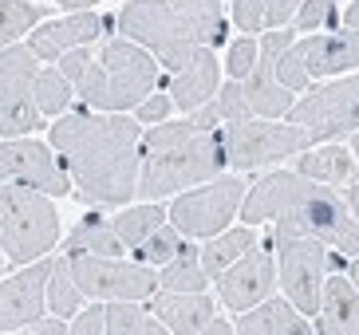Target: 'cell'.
I'll return each instance as SVG.
<instances>
[{
  "mask_svg": "<svg viewBox=\"0 0 359 335\" xmlns=\"http://www.w3.org/2000/svg\"><path fill=\"white\" fill-rule=\"evenodd\" d=\"M351 284H355V288H359V261L351 264Z\"/></svg>",
  "mask_w": 359,
  "mask_h": 335,
  "instance_id": "cell-43",
  "label": "cell"
},
{
  "mask_svg": "<svg viewBox=\"0 0 359 335\" xmlns=\"http://www.w3.org/2000/svg\"><path fill=\"white\" fill-rule=\"evenodd\" d=\"M249 99H245V87L241 79H233L229 87H222V95L213 99V103H201L198 111H194L190 123L194 126H217V123H245L249 118Z\"/></svg>",
  "mask_w": 359,
  "mask_h": 335,
  "instance_id": "cell-25",
  "label": "cell"
},
{
  "mask_svg": "<svg viewBox=\"0 0 359 335\" xmlns=\"http://www.w3.org/2000/svg\"><path fill=\"white\" fill-rule=\"evenodd\" d=\"M288 118L308 126V130H316V138L355 130L359 126V75L308 91V99H296L288 107Z\"/></svg>",
  "mask_w": 359,
  "mask_h": 335,
  "instance_id": "cell-13",
  "label": "cell"
},
{
  "mask_svg": "<svg viewBox=\"0 0 359 335\" xmlns=\"http://www.w3.org/2000/svg\"><path fill=\"white\" fill-rule=\"evenodd\" d=\"M276 249H280V280L285 292L304 315L320 312V292H324V273H327V252L320 241L300 237V233L276 229Z\"/></svg>",
  "mask_w": 359,
  "mask_h": 335,
  "instance_id": "cell-10",
  "label": "cell"
},
{
  "mask_svg": "<svg viewBox=\"0 0 359 335\" xmlns=\"http://www.w3.org/2000/svg\"><path fill=\"white\" fill-rule=\"evenodd\" d=\"M351 146H355V154H359V130H355V138H351Z\"/></svg>",
  "mask_w": 359,
  "mask_h": 335,
  "instance_id": "cell-46",
  "label": "cell"
},
{
  "mask_svg": "<svg viewBox=\"0 0 359 335\" xmlns=\"http://www.w3.org/2000/svg\"><path fill=\"white\" fill-rule=\"evenodd\" d=\"M75 335H95V331H107V308H87L79 320L72 324Z\"/></svg>",
  "mask_w": 359,
  "mask_h": 335,
  "instance_id": "cell-38",
  "label": "cell"
},
{
  "mask_svg": "<svg viewBox=\"0 0 359 335\" xmlns=\"http://www.w3.org/2000/svg\"><path fill=\"white\" fill-rule=\"evenodd\" d=\"M182 249H186L182 245V233L174 225H158V233L147 245H138V257H142V264H162V261H174Z\"/></svg>",
  "mask_w": 359,
  "mask_h": 335,
  "instance_id": "cell-34",
  "label": "cell"
},
{
  "mask_svg": "<svg viewBox=\"0 0 359 335\" xmlns=\"http://www.w3.org/2000/svg\"><path fill=\"white\" fill-rule=\"evenodd\" d=\"M79 284H75L72 261H55L52 276H48V304H52V315L67 320V315L79 312Z\"/></svg>",
  "mask_w": 359,
  "mask_h": 335,
  "instance_id": "cell-30",
  "label": "cell"
},
{
  "mask_svg": "<svg viewBox=\"0 0 359 335\" xmlns=\"http://www.w3.org/2000/svg\"><path fill=\"white\" fill-rule=\"evenodd\" d=\"M118 233V241L130 245V249H138V245H147L154 233H158V225H166V210L162 205H154V201H147L142 210H127L118 213V221H111Z\"/></svg>",
  "mask_w": 359,
  "mask_h": 335,
  "instance_id": "cell-27",
  "label": "cell"
},
{
  "mask_svg": "<svg viewBox=\"0 0 359 335\" xmlns=\"http://www.w3.org/2000/svg\"><path fill=\"white\" fill-rule=\"evenodd\" d=\"M332 16H336L332 0H300V8H296V28L300 32L320 28V24H327Z\"/></svg>",
  "mask_w": 359,
  "mask_h": 335,
  "instance_id": "cell-35",
  "label": "cell"
},
{
  "mask_svg": "<svg viewBox=\"0 0 359 335\" xmlns=\"http://www.w3.org/2000/svg\"><path fill=\"white\" fill-rule=\"evenodd\" d=\"M241 198H245V186L237 178H213L210 186L194 189V193H182L170 205L174 229L186 233V237H213V233H222L233 221Z\"/></svg>",
  "mask_w": 359,
  "mask_h": 335,
  "instance_id": "cell-12",
  "label": "cell"
},
{
  "mask_svg": "<svg viewBox=\"0 0 359 335\" xmlns=\"http://www.w3.org/2000/svg\"><path fill=\"white\" fill-rule=\"evenodd\" d=\"M40 16H43V4H16V0L0 4V48L12 43L16 36H24Z\"/></svg>",
  "mask_w": 359,
  "mask_h": 335,
  "instance_id": "cell-33",
  "label": "cell"
},
{
  "mask_svg": "<svg viewBox=\"0 0 359 335\" xmlns=\"http://www.w3.org/2000/svg\"><path fill=\"white\" fill-rule=\"evenodd\" d=\"M300 174L312 182H351L355 178V162L344 146H324V150H304L300 158Z\"/></svg>",
  "mask_w": 359,
  "mask_h": 335,
  "instance_id": "cell-26",
  "label": "cell"
},
{
  "mask_svg": "<svg viewBox=\"0 0 359 335\" xmlns=\"http://www.w3.org/2000/svg\"><path fill=\"white\" fill-rule=\"evenodd\" d=\"M344 67H359V28H348L339 36H312L304 43H288L285 55L276 60V79L280 87L296 91L312 75H332Z\"/></svg>",
  "mask_w": 359,
  "mask_h": 335,
  "instance_id": "cell-8",
  "label": "cell"
},
{
  "mask_svg": "<svg viewBox=\"0 0 359 335\" xmlns=\"http://www.w3.org/2000/svg\"><path fill=\"white\" fill-rule=\"evenodd\" d=\"M344 20H348V28H359V4H351V8H348V16H344Z\"/></svg>",
  "mask_w": 359,
  "mask_h": 335,
  "instance_id": "cell-41",
  "label": "cell"
},
{
  "mask_svg": "<svg viewBox=\"0 0 359 335\" xmlns=\"http://www.w3.org/2000/svg\"><path fill=\"white\" fill-rule=\"evenodd\" d=\"M276 221V229L312 237L339 252H359V221L327 186L304 174H269L245 198V225Z\"/></svg>",
  "mask_w": 359,
  "mask_h": 335,
  "instance_id": "cell-2",
  "label": "cell"
},
{
  "mask_svg": "<svg viewBox=\"0 0 359 335\" xmlns=\"http://www.w3.org/2000/svg\"><path fill=\"white\" fill-rule=\"evenodd\" d=\"M0 162L8 166V178H20L24 186H36L40 193H72V182L67 174L52 162L48 146L32 142V138H20V142H4L0 146Z\"/></svg>",
  "mask_w": 359,
  "mask_h": 335,
  "instance_id": "cell-18",
  "label": "cell"
},
{
  "mask_svg": "<svg viewBox=\"0 0 359 335\" xmlns=\"http://www.w3.org/2000/svg\"><path fill=\"white\" fill-rule=\"evenodd\" d=\"M107 331H115V335H158V331H166V324H162L158 315L150 320V312H142L135 300H111V308H107Z\"/></svg>",
  "mask_w": 359,
  "mask_h": 335,
  "instance_id": "cell-29",
  "label": "cell"
},
{
  "mask_svg": "<svg viewBox=\"0 0 359 335\" xmlns=\"http://www.w3.org/2000/svg\"><path fill=\"white\" fill-rule=\"evenodd\" d=\"M288 43H292V32H276V36H264L261 52H257L253 71L241 79L249 107H253L257 115H264V118L288 115V107H292V91L276 83V60L285 55Z\"/></svg>",
  "mask_w": 359,
  "mask_h": 335,
  "instance_id": "cell-14",
  "label": "cell"
},
{
  "mask_svg": "<svg viewBox=\"0 0 359 335\" xmlns=\"http://www.w3.org/2000/svg\"><path fill=\"white\" fill-rule=\"evenodd\" d=\"M4 178H8V166H4V162H0V182H4Z\"/></svg>",
  "mask_w": 359,
  "mask_h": 335,
  "instance_id": "cell-44",
  "label": "cell"
},
{
  "mask_svg": "<svg viewBox=\"0 0 359 335\" xmlns=\"http://www.w3.org/2000/svg\"><path fill=\"white\" fill-rule=\"evenodd\" d=\"M162 288H166V292H201V288H205V268H201L198 252L182 249L178 257L170 261V268L162 273Z\"/></svg>",
  "mask_w": 359,
  "mask_h": 335,
  "instance_id": "cell-31",
  "label": "cell"
},
{
  "mask_svg": "<svg viewBox=\"0 0 359 335\" xmlns=\"http://www.w3.org/2000/svg\"><path fill=\"white\" fill-rule=\"evenodd\" d=\"M64 75L75 91L99 111H123L138 107L154 91L158 60L154 52L130 40H103L95 48H75L64 55Z\"/></svg>",
  "mask_w": 359,
  "mask_h": 335,
  "instance_id": "cell-3",
  "label": "cell"
},
{
  "mask_svg": "<svg viewBox=\"0 0 359 335\" xmlns=\"http://www.w3.org/2000/svg\"><path fill=\"white\" fill-rule=\"evenodd\" d=\"M300 0H237L233 4V20L241 32H264L280 28L288 16H296Z\"/></svg>",
  "mask_w": 359,
  "mask_h": 335,
  "instance_id": "cell-23",
  "label": "cell"
},
{
  "mask_svg": "<svg viewBox=\"0 0 359 335\" xmlns=\"http://www.w3.org/2000/svg\"><path fill=\"white\" fill-rule=\"evenodd\" d=\"M72 252H95V257H123V241L111 221H83L75 225V233L67 237Z\"/></svg>",
  "mask_w": 359,
  "mask_h": 335,
  "instance_id": "cell-28",
  "label": "cell"
},
{
  "mask_svg": "<svg viewBox=\"0 0 359 335\" xmlns=\"http://www.w3.org/2000/svg\"><path fill=\"white\" fill-rule=\"evenodd\" d=\"M166 67H170V103L182 107V111H198L217 91L222 67H217L210 48H190V52L166 60Z\"/></svg>",
  "mask_w": 359,
  "mask_h": 335,
  "instance_id": "cell-15",
  "label": "cell"
},
{
  "mask_svg": "<svg viewBox=\"0 0 359 335\" xmlns=\"http://www.w3.org/2000/svg\"><path fill=\"white\" fill-rule=\"evenodd\" d=\"M217 288H222L225 308H233V312H245V308L261 304L264 296H269V288H273V257L253 245L245 257H237L217 276Z\"/></svg>",
  "mask_w": 359,
  "mask_h": 335,
  "instance_id": "cell-17",
  "label": "cell"
},
{
  "mask_svg": "<svg viewBox=\"0 0 359 335\" xmlns=\"http://www.w3.org/2000/svg\"><path fill=\"white\" fill-rule=\"evenodd\" d=\"M55 150L67 158L79 198L95 205H123L138 193L142 138L138 123L123 115H67L52 126Z\"/></svg>",
  "mask_w": 359,
  "mask_h": 335,
  "instance_id": "cell-1",
  "label": "cell"
},
{
  "mask_svg": "<svg viewBox=\"0 0 359 335\" xmlns=\"http://www.w3.org/2000/svg\"><path fill=\"white\" fill-rule=\"evenodd\" d=\"M36 60L32 48H8L0 52V135H28L43 126V111L36 107Z\"/></svg>",
  "mask_w": 359,
  "mask_h": 335,
  "instance_id": "cell-9",
  "label": "cell"
},
{
  "mask_svg": "<svg viewBox=\"0 0 359 335\" xmlns=\"http://www.w3.org/2000/svg\"><path fill=\"white\" fill-rule=\"evenodd\" d=\"M257 52H261V48H257L249 36H241V40L233 43V48H229V75H233V79H245V75L253 71Z\"/></svg>",
  "mask_w": 359,
  "mask_h": 335,
  "instance_id": "cell-36",
  "label": "cell"
},
{
  "mask_svg": "<svg viewBox=\"0 0 359 335\" xmlns=\"http://www.w3.org/2000/svg\"><path fill=\"white\" fill-rule=\"evenodd\" d=\"M170 95H150V99H142V103H138V118H142V123H162V118L170 115Z\"/></svg>",
  "mask_w": 359,
  "mask_h": 335,
  "instance_id": "cell-37",
  "label": "cell"
},
{
  "mask_svg": "<svg viewBox=\"0 0 359 335\" xmlns=\"http://www.w3.org/2000/svg\"><path fill=\"white\" fill-rule=\"evenodd\" d=\"M55 4H64V8H87V4H95V0H55Z\"/></svg>",
  "mask_w": 359,
  "mask_h": 335,
  "instance_id": "cell-42",
  "label": "cell"
},
{
  "mask_svg": "<svg viewBox=\"0 0 359 335\" xmlns=\"http://www.w3.org/2000/svg\"><path fill=\"white\" fill-rule=\"evenodd\" d=\"M52 268H55L52 261L28 264L20 276L0 284V331H20L24 324H32L36 315L43 312Z\"/></svg>",
  "mask_w": 359,
  "mask_h": 335,
  "instance_id": "cell-16",
  "label": "cell"
},
{
  "mask_svg": "<svg viewBox=\"0 0 359 335\" xmlns=\"http://www.w3.org/2000/svg\"><path fill=\"white\" fill-rule=\"evenodd\" d=\"M20 331H28V335H60L64 324H60V315H55V320H40V315H36L32 324H24Z\"/></svg>",
  "mask_w": 359,
  "mask_h": 335,
  "instance_id": "cell-39",
  "label": "cell"
},
{
  "mask_svg": "<svg viewBox=\"0 0 359 335\" xmlns=\"http://www.w3.org/2000/svg\"><path fill=\"white\" fill-rule=\"evenodd\" d=\"M103 32V20H99L95 12H83V16H67L60 24H48L32 36V52L43 55V60H55V55H67L75 48H83L91 43Z\"/></svg>",
  "mask_w": 359,
  "mask_h": 335,
  "instance_id": "cell-20",
  "label": "cell"
},
{
  "mask_svg": "<svg viewBox=\"0 0 359 335\" xmlns=\"http://www.w3.org/2000/svg\"><path fill=\"white\" fill-rule=\"evenodd\" d=\"M32 95H36V107H40L43 115H60L72 103V83H67L64 71H36Z\"/></svg>",
  "mask_w": 359,
  "mask_h": 335,
  "instance_id": "cell-32",
  "label": "cell"
},
{
  "mask_svg": "<svg viewBox=\"0 0 359 335\" xmlns=\"http://www.w3.org/2000/svg\"><path fill=\"white\" fill-rule=\"evenodd\" d=\"M320 331L324 335H351L359 331V288L344 276L324 280L320 292Z\"/></svg>",
  "mask_w": 359,
  "mask_h": 335,
  "instance_id": "cell-21",
  "label": "cell"
},
{
  "mask_svg": "<svg viewBox=\"0 0 359 335\" xmlns=\"http://www.w3.org/2000/svg\"><path fill=\"white\" fill-rule=\"evenodd\" d=\"M257 245L253 229H233V233H213L210 241H205V249L198 252L201 257V268L210 276H222L225 268H229L237 257H245V252Z\"/></svg>",
  "mask_w": 359,
  "mask_h": 335,
  "instance_id": "cell-24",
  "label": "cell"
},
{
  "mask_svg": "<svg viewBox=\"0 0 359 335\" xmlns=\"http://www.w3.org/2000/svg\"><path fill=\"white\" fill-rule=\"evenodd\" d=\"M237 331L249 335H304L308 324L296 315L292 304H280V300H269V304H253L245 308V315L237 320Z\"/></svg>",
  "mask_w": 359,
  "mask_h": 335,
  "instance_id": "cell-22",
  "label": "cell"
},
{
  "mask_svg": "<svg viewBox=\"0 0 359 335\" xmlns=\"http://www.w3.org/2000/svg\"><path fill=\"white\" fill-rule=\"evenodd\" d=\"M154 315L166 324V331H178V335H225L229 331V324L217 315L213 300L201 292H162L154 300Z\"/></svg>",
  "mask_w": 359,
  "mask_h": 335,
  "instance_id": "cell-19",
  "label": "cell"
},
{
  "mask_svg": "<svg viewBox=\"0 0 359 335\" xmlns=\"http://www.w3.org/2000/svg\"><path fill=\"white\" fill-rule=\"evenodd\" d=\"M72 273L79 292L91 300H142L158 288L150 264H123L115 257H95V252H75Z\"/></svg>",
  "mask_w": 359,
  "mask_h": 335,
  "instance_id": "cell-11",
  "label": "cell"
},
{
  "mask_svg": "<svg viewBox=\"0 0 359 335\" xmlns=\"http://www.w3.org/2000/svg\"><path fill=\"white\" fill-rule=\"evenodd\" d=\"M60 241V217L43 193L0 186V249L12 264H28Z\"/></svg>",
  "mask_w": 359,
  "mask_h": 335,
  "instance_id": "cell-6",
  "label": "cell"
},
{
  "mask_svg": "<svg viewBox=\"0 0 359 335\" xmlns=\"http://www.w3.org/2000/svg\"><path fill=\"white\" fill-rule=\"evenodd\" d=\"M316 142V130H308L300 123H229L222 146L225 162L237 170H257L264 162H280V158L308 150Z\"/></svg>",
  "mask_w": 359,
  "mask_h": 335,
  "instance_id": "cell-7",
  "label": "cell"
},
{
  "mask_svg": "<svg viewBox=\"0 0 359 335\" xmlns=\"http://www.w3.org/2000/svg\"><path fill=\"white\" fill-rule=\"evenodd\" d=\"M118 32L166 63L190 48L222 43L225 16L217 0H135L118 12Z\"/></svg>",
  "mask_w": 359,
  "mask_h": 335,
  "instance_id": "cell-5",
  "label": "cell"
},
{
  "mask_svg": "<svg viewBox=\"0 0 359 335\" xmlns=\"http://www.w3.org/2000/svg\"><path fill=\"white\" fill-rule=\"evenodd\" d=\"M348 205H351V213H355V217H359V182H355V186H351V193H348Z\"/></svg>",
  "mask_w": 359,
  "mask_h": 335,
  "instance_id": "cell-40",
  "label": "cell"
},
{
  "mask_svg": "<svg viewBox=\"0 0 359 335\" xmlns=\"http://www.w3.org/2000/svg\"><path fill=\"white\" fill-rule=\"evenodd\" d=\"M225 162L222 138L210 126L194 123H174L158 126L142 138V174H138V193L147 201L174 193L182 186H198V182L217 178Z\"/></svg>",
  "mask_w": 359,
  "mask_h": 335,
  "instance_id": "cell-4",
  "label": "cell"
},
{
  "mask_svg": "<svg viewBox=\"0 0 359 335\" xmlns=\"http://www.w3.org/2000/svg\"><path fill=\"white\" fill-rule=\"evenodd\" d=\"M4 264H8V257H4V249H0V273H4Z\"/></svg>",
  "mask_w": 359,
  "mask_h": 335,
  "instance_id": "cell-45",
  "label": "cell"
}]
</instances>
